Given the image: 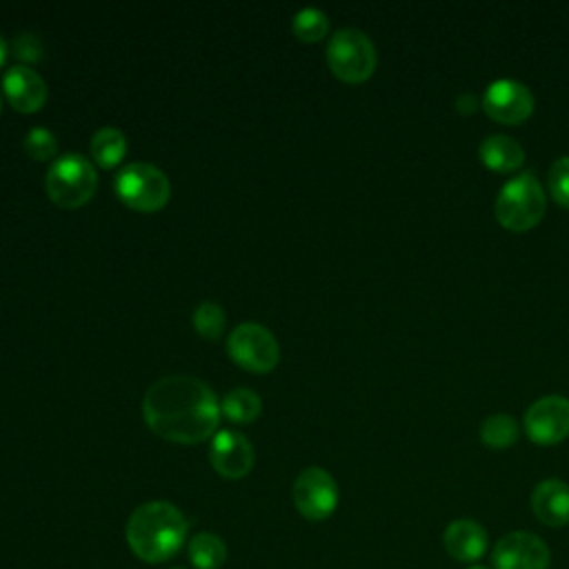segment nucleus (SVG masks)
Listing matches in <instances>:
<instances>
[{"label": "nucleus", "instance_id": "obj_1", "mask_svg": "<svg viewBox=\"0 0 569 569\" xmlns=\"http://www.w3.org/2000/svg\"><path fill=\"white\" fill-rule=\"evenodd\" d=\"M142 416L149 429L160 438L196 445L216 431L220 402L204 380L187 373H169L147 389Z\"/></svg>", "mask_w": 569, "mask_h": 569}, {"label": "nucleus", "instance_id": "obj_19", "mask_svg": "<svg viewBox=\"0 0 569 569\" xmlns=\"http://www.w3.org/2000/svg\"><path fill=\"white\" fill-rule=\"evenodd\" d=\"M262 409L260 396L249 387H236L224 393L220 402V413L231 422H251Z\"/></svg>", "mask_w": 569, "mask_h": 569}, {"label": "nucleus", "instance_id": "obj_5", "mask_svg": "<svg viewBox=\"0 0 569 569\" xmlns=\"http://www.w3.org/2000/svg\"><path fill=\"white\" fill-rule=\"evenodd\" d=\"M545 193L533 173L509 180L496 198V218L509 231L531 229L545 213Z\"/></svg>", "mask_w": 569, "mask_h": 569}, {"label": "nucleus", "instance_id": "obj_25", "mask_svg": "<svg viewBox=\"0 0 569 569\" xmlns=\"http://www.w3.org/2000/svg\"><path fill=\"white\" fill-rule=\"evenodd\" d=\"M11 51L16 58L24 60V62H36L42 58L44 53V44L40 40L38 33H31V31H24V33H18L13 40H11Z\"/></svg>", "mask_w": 569, "mask_h": 569}, {"label": "nucleus", "instance_id": "obj_15", "mask_svg": "<svg viewBox=\"0 0 569 569\" xmlns=\"http://www.w3.org/2000/svg\"><path fill=\"white\" fill-rule=\"evenodd\" d=\"M487 531L480 522L471 518H458L447 525L442 533V545L447 553L458 562H473L487 551Z\"/></svg>", "mask_w": 569, "mask_h": 569}, {"label": "nucleus", "instance_id": "obj_18", "mask_svg": "<svg viewBox=\"0 0 569 569\" xmlns=\"http://www.w3.org/2000/svg\"><path fill=\"white\" fill-rule=\"evenodd\" d=\"M189 560L196 569H218L227 560V547L220 536L211 531L196 533L187 547Z\"/></svg>", "mask_w": 569, "mask_h": 569}, {"label": "nucleus", "instance_id": "obj_22", "mask_svg": "<svg viewBox=\"0 0 569 569\" xmlns=\"http://www.w3.org/2000/svg\"><path fill=\"white\" fill-rule=\"evenodd\" d=\"M193 327L202 338H209V340L220 338L224 329V309L213 300L200 302L193 311Z\"/></svg>", "mask_w": 569, "mask_h": 569}, {"label": "nucleus", "instance_id": "obj_12", "mask_svg": "<svg viewBox=\"0 0 569 569\" xmlns=\"http://www.w3.org/2000/svg\"><path fill=\"white\" fill-rule=\"evenodd\" d=\"M209 460L222 478L238 480L251 471L256 453L247 436L231 429H222V431H216L213 436Z\"/></svg>", "mask_w": 569, "mask_h": 569}, {"label": "nucleus", "instance_id": "obj_17", "mask_svg": "<svg viewBox=\"0 0 569 569\" xmlns=\"http://www.w3.org/2000/svg\"><path fill=\"white\" fill-rule=\"evenodd\" d=\"M89 149H91V158L100 167L111 169V167H116L124 158V153H127V138L116 127H100L91 136Z\"/></svg>", "mask_w": 569, "mask_h": 569}, {"label": "nucleus", "instance_id": "obj_10", "mask_svg": "<svg viewBox=\"0 0 569 569\" xmlns=\"http://www.w3.org/2000/svg\"><path fill=\"white\" fill-rule=\"evenodd\" d=\"M527 436L538 445H556L569 436V400L545 396L525 413Z\"/></svg>", "mask_w": 569, "mask_h": 569}, {"label": "nucleus", "instance_id": "obj_28", "mask_svg": "<svg viewBox=\"0 0 569 569\" xmlns=\"http://www.w3.org/2000/svg\"><path fill=\"white\" fill-rule=\"evenodd\" d=\"M467 569H489V567H482V565H471V567H467Z\"/></svg>", "mask_w": 569, "mask_h": 569}, {"label": "nucleus", "instance_id": "obj_7", "mask_svg": "<svg viewBox=\"0 0 569 569\" xmlns=\"http://www.w3.org/2000/svg\"><path fill=\"white\" fill-rule=\"evenodd\" d=\"M227 351L236 365L247 371L267 373L280 360L276 336L258 322H240L227 338Z\"/></svg>", "mask_w": 569, "mask_h": 569}, {"label": "nucleus", "instance_id": "obj_8", "mask_svg": "<svg viewBox=\"0 0 569 569\" xmlns=\"http://www.w3.org/2000/svg\"><path fill=\"white\" fill-rule=\"evenodd\" d=\"M293 505L307 520H325L338 507V487L322 467H307L293 480Z\"/></svg>", "mask_w": 569, "mask_h": 569}, {"label": "nucleus", "instance_id": "obj_29", "mask_svg": "<svg viewBox=\"0 0 569 569\" xmlns=\"http://www.w3.org/2000/svg\"><path fill=\"white\" fill-rule=\"evenodd\" d=\"M0 109H2V102H0Z\"/></svg>", "mask_w": 569, "mask_h": 569}, {"label": "nucleus", "instance_id": "obj_11", "mask_svg": "<svg viewBox=\"0 0 569 569\" xmlns=\"http://www.w3.org/2000/svg\"><path fill=\"white\" fill-rule=\"evenodd\" d=\"M482 109L489 118L502 124H518L533 111V96L522 82L502 78L487 87Z\"/></svg>", "mask_w": 569, "mask_h": 569}, {"label": "nucleus", "instance_id": "obj_2", "mask_svg": "<svg viewBox=\"0 0 569 569\" xmlns=\"http://www.w3.org/2000/svg\"><path fill=\"white\" fill-rule=\"evenodd\" d=\"M129 549L144 562H164L176 556L187 538L182 511L167 500H151L133 509L127 520Z\"/></svg>", "mask_w": 569, "mask_h": 569}, {"label": "nucleus", "instance_id": "obj_4", "mask_svg": "<svg viewBox=\"0 0 569 569\" xmlns=\"http://www.w3.org/2000/svg\"><path fill=\"white\" fill-rule=\"evenodd\" d=\"M118 198L136 211H158L171 196V182L162 169L151 162H129L113 180Z\"/></svg>", "mask_w": 569, "mask_h": 569}, {"label": "nucleus", "instance_id": "obj_6", "mask_svg": "<svg viewBox=\"0 0 569 569\" xmlns=\"http://www.w3.org/2000/svg\"><path fill=\"white\" fill-rule=\"evenodd\" d=\"M327 62L340 80L362 82L376 69V47L367 33L347 27L331 36L327 44Z\"/></svg>", "mask_w": 569, "mask_h": 569}, {"label": "nucleus", "instance_id": "obj_14", "mask_svg": "<svg viewBox=\"0 0 569 569\" xmlns=\"http://www.w3.org/2000/svg\"><path fill=\"white\" fill-rule=\"evenodd\" d=\"M531 511L547 527L569 525V485L558 478L540 480L531 491Z\"/></svg>", "mask_w": 569, "mask_h": 569}, {"label": "nucleus", "instance_id": "obj_9", "mask_svg": "<svg viewBox=\"0 0 569 569\" xmlns=\"http://www.w3.org/2000/svg\"><path fill=\"white\" fill-rule=\"evenodd\" d=\"M491 562L493 569H549L551 551L540 536L531 531H511L496 542Z\"/></svg>", "mask_w": 569, "mask_h": 569}, {"label": "nucleus", "instance_id": "obj_16", "mask_svg": "<svg viewBox=\"0 0 569 569\" xmlns=\"http://www.w3.org/2000/svg\"><path fill=\"white\" fill-rule=\"evenodd\" d=\"M478 153H480V160L489 169H496V171H511V169L520 167L525 160L522 147L513 138L502 136V133H493V136L485 138L480 142Z\"/></svg>", "mask_w": 569, "mask_h": 569}, {"label": "nucleus", "instance_id": "obj_24", "mask_svg": "<svg viewBox=\"0 0 569 569\" xmlns=\"http://www.w3.org/2000/svg\"><path fill=\"white\" fill-rule=\"evenodd\" d=\"M549 191L553 196V200L558 204H562L565 209H569V156L558 158L551 167H549Z\"/></svg>", "mask_w": 569, "mask_h": 569}, {"label": "nucleus", "instance_id": "obj_21", "mask_svg": "<svg viewBox=\"0 0 569 569\" xmlns=\"http://www.w3.org/2000/svg\"><path fill=\"white\" fill-rule=\"evenodd\" d=\"M291 29L302 42H318L329 29V18L316 7H305L293 16Z\"/></svg>", "mask_w": 569, "mask_h": 569}, {"label": "nucleus", "instance_id": "obj_26", "mask_svg": "<svg viewBox=\"0 0 569 569\" xmlns=\"http://www.w3.org/2000/svg\"><path fill=\"white\" fill-rule=\"evenodd\" d=\"M473 107H478V100H476L473 93H462V96L458 98V111L469 113V111H473Z\"/></svg>", "mask_w": 569, "mask_h": 569}, {"label": "nucleus", "instance_id": "obj_23", "mask_svg": "<svg viewBox=\"0 0 569 569\" xmlns=\"http://www.w3.org/2000/svg\"><path fill=\"white\" fill-rule=\"evenodd\" d=\"M24 151L33 160H51L58 153V138L47 127H33L24 136Z\"/></svg>", "mask_w": 569, "mask_h": 569}, {"label": "nucleus", "instance_id": "obj_27", "mask_svg": "<svg viewBox=\"0 0 569 569\" xmlns=\"http://www.w3.org/2000/svg\"><path fill=\"white\" fill-rule=\"evenodd\" d=\"M4 56H7V42H4V38L0 36V67H2V62H4Z\"/></svg>", "mask_w": 569, "mask_h": 569}, {"label": "nucleus", "instance_id": "obj_13", "mask_svg": "<svg viewBox=\"0 0 569 569\" xmlns=\"http://www.w3.org/2000/svg\"><path fill=\"white\" fill-rule=\"evenodd\" d=\"M4 96L22 113L38 111L47 100V84L38 71L27 64H13L2 76Z\"/></svg>", "mask_w": 569, "mask_h": 569}, {"label": "nucleus", "instance_id": "obj_3", "mask_svg": "<svg viewBox=\"0 0 569 569\" xmlns=\"http://www.w3.org/2000/svg\"><path fill=\"white\" fill-rule=\"evenodd\" d=\"M98 187V176L91 164L80 153H62L56 158L44 176L47 196L62 209H76L91 200Z\"/></svg>", "mask_w": 569, "mask_h": 569}, {"label": "nucleus", "instance_id": "obj_20", "mask_svg": "<svg viewBox=\"0 0 569 569\" xmlns=\"http://www.w3.org/2000/svg\"><path fill=\"white\" fill-rule=\"evenodd\" d=\"M480 438L491 449H505L516 442L518 438V425L507 413H493L489 416L480 427Z\"/></svg>", "mask_w": 569, "mask_h": 569}]
</instances>
